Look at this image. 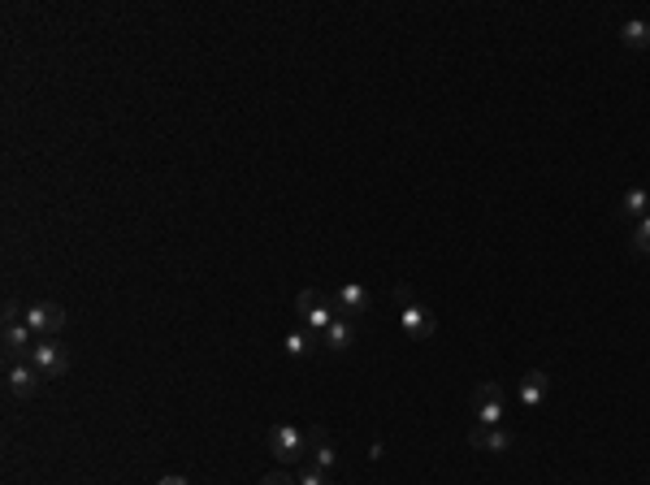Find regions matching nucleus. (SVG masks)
Segmentation results:
<instances>
[{
    "mask_svg": "<svg viewBox=\"0 0 650 485\" xmlns=\"http://www.w3.org/2000/svg\"><path fill=\"white\" fill-rule=\"evenodd\" d=\"M295 313L303 316V330H308L312 339H325V330L334 325L338 308H334V299L321 291H300L295 295Z\"/></svg>",
    "mask_w": 650,
    "mask_h": 485,
    "instance_id": "obj_1",
    "label": "nucleus"
},
{
    "mask_svg": "<svg viewBox=\"0 0 650 485\" xmlns=\"http://www.w3.org/2000/svg\"><path fill=\"white\" fill-rule=\"evenodd\" d=\"M308 446H312V434H303L300 425H291V420H277L274 429H269V451H274L277 463L308 460Z\"/></svg>",
    "mask_w": 650,
    "mask_h": 485,
    "instance_id": "obj_2",
    "label": "nucleus"
},
{
    "mask_svg": "<svg viewBox=\"0 0 650 485\" xmlns=\"http://www.w3.org/2000/svg\"><path fill=\"white\" fill-rule=\"evenodd\" d=\"M395 304H400V325L408 339H434V316L426 304H417L412 287H395Z\"/></svg>",
    "mask_w": 650,
    "mask_h": 485,
    "instance_id": "obj_3",
    "label": "nucleus"
},
{
    "mask_svg": "<svg viewBox=\"0 0 650 485\" xmlns=\"http://www.w3.org/2000/svg\"><path fill=\"white\" fill-rule=\"evenodd\" d=\"M473 416H477V425H503L507 394H503L499 382H481V386L473 390Z\"/></svg>",
    "mask_w": 650,
    "mask_h": 485,
    "instance_id": "obj_4",
    "label": "nucleus"
},
{
    "mask_svg": "<svg viewBox=\"0 0 650 485\" xmlns=\"http://www.w3.org/2000/svg\"><path fill=\"white\" fill-rule=\"evenodd\" d=\"M40 368L31 360H13L4 364V390H9V399H35L40 394Z\"/></svg>",
    "mask_w": 650,
    "mask_h": 485,
    "instance_id": "obj_5",
    "label": "nucleus"
},
{
    "mask_svg": "<svg viewBox=\"0 0 650 485\" xmlns=\"http://www.w3.org/2000/svg\"><path fill=\"white\" fill-rule=\"evenodd\" d=\"M31 364L40 368L44 382H52V377H61V373L70 368V351H66L57 339H40L35 342V351H31Z\"/></svg>",
    "mask_w": 650,
    "mask_h": 485,
    "instance_id": "obj_6",
    "label": "nucleus"
},
{
    "mask_svg": "<svg viewBox=\"0 0 650 485\" xmlns=\"http://www.w3.org/2000/svg\"><path fill=\"white\" fill-rule=\"evenodd\" d=\"M26 325L35 330V339H52V334H61L66 330V308L61 304H31L26 308Z\"/></svg>",
    "mask_w": 650,
    "mask_h": 485,
    "instance_id": "obj_7",
    "label": "nucleus"
},
{
    "mask_svg": "<svg viewBox=\"0 0 650 485\" xmlns=\"http://www.w3.org/2000/svg\"><path fill=\"white\" fill-rule=\"evenodd\" d=\"M35 330L26 325V321H18V325H4V364L13 360H31V351H35Z\"/></svg>",
    "mask_w": 650,
    "mask_h": 485,
    "instance_id": "obj_8",
    "label": "nucleus"
},
{
    "mask_svg": "<svg viewBox=\"0 0 650 485\" xmlns=\"http://www.w3.org/2000/svg\"><path fill=\"white\" fill-rule=\"evenodd\" d=\"M329 299H334V308H338L343 316H356V321H360V313L369 308V287H360V282H343Z\"/></svg>",
    "mask_w": 650,
    "mask_h": 485,
    "instance_id": "obj_9",
    "label": "nucleus"
},
{
    "mask_svg": "<svg viewBox=\"0 0 650 485\" xmlns=\"http://www.w3.org/2000/svg\"><path fill=\"white\" fill-rule=\"evenodd\" d=\"M477 451H490V455H503V451H512V434L503 429V425H473V434H469Z\"/></svg>",
    "mask_w": 650,
    "mask_h": 485,
    "instance_id": "obj_10",
    "label": "nucleus"
},
{
    "mask_svg": "<svg viewBox=\"0 0 650 485\" xmlns=\"http://www.w3.org/2000/svg\"><path fill=\"white\" fill-rule=\"evenodd\" d=\"M356 334H360V330H356V316H334V325H329V330H325V347H329V351H347L351 342H356Z\"/></svg>",
    "mask_w": 650,
    "mask_h": 485,
    "instance_id": "obj_11",
    "label": "nucleus"
},
{
    "mask_svg": "<svg viewBox=\"0 0 650 485\" xmlns=\"http://www.w3.org/2000/svg\"><path fill=\"white\" fill-rule=\"evenodd\" d=\"M547 390H550V377L542 368L525 373V377H521V408H538V403L547 399Z\"/></svg>",
    "mask_w": 650,
    "mask_h": 485,
    "instance_id": "obj_12",
    "label": "nucleus"
},
{
    "mask_svg": "<svg viewBox=\"0 0 650 485\" xmlns=\"http://www.w3.org/2000/svg\"><path fill=\"white\" fill-rule=\"evenodd\" d=\"M620 217H628V221H642L650 213V191L646 187H633V191H625L620 195V208H616Z\"/></svg>",
    "mask_w": 650,
    "mask_h": 485,
    "instance_id": "obj_13",
    "label": "nucleus"
},
{
    "mask_svg": "<svg viewBox=\"0 0 650 485\" xmlns=\"http://www.w3.org/2000/svg\"><path fill=\"white\" fill-rule=\"evenodd\" d=\"M308 460L321 463L325 472H334V468H338V451L329 446V437H325L321 429H312V446H308Z\"/></svg>",
    "mask_w": 650,
    "mask_h": 485,
    "instance_id": "obj_14",
    "label": "nucleus"
},
{
    "mask_svg": "<svg viewBox=\"0 0 650 485\" xmlns=\"http://www.w3.org/2000/svg\"><path fill=\"white\" fill-rule=\"evenodd\" d=\"M620 40H625L628 48H650V22L646 18H628L620 26Z\"/></svg>",
    "mask_w": 650,
    "mask_h": 485,
    "instance_id": "obj_15",
    "label": "nucleus"
},
{
    "mask_svg": "<svg viewBox=\"0 0 650 485\" xmlns=\"http://www.w3.org/2000/svg\"><path fill=\"white\" fill-rule=\"evenodd\" d=\"M282 347H286V356H291V360H303V356H312V351H317V339H312V334H308V330H295V334H286V342H282Z\"/></svg>",
    "mask_w": 650,
    "mask_h": 485,
    "instance_id": "obj_16",
    "label": "nucleus"
},
{
    "mask_svg": "<svg viewBox=\"0 0 650 485\" xmlns=\"http://www.w3.org/2000/svg\"><path fill=\"white\" fill-rule=\"evenodd\" d=\"M295 485H334V481H329V472H325L321 463H312V460H300V472H295Z\"/></svg>",
    "mask_w": 650,
    "mask_h": 485,
    "instance_id": "obj_17",
    "label": "nucleus"
},
{
    "mask_svg": "<svg viewBox=\"0 0 650 485\" xmlns=\"http://www.w3.org/2000/svg\"><path fill=\"white\" fill-rule=\"evenodd\" d=\"M633 251H637V256H650V213L637 221V230H633Z\"/></svg>",
    "mask_w": 650,
    "mask_h": 485,
    "instance_id": "obj_18",
    "label": "nucleus"
},
{
    "mask_svg": "<svg viewBox=\"0 0 650 485\" xmlns=\"http://www.w3.org/2000/svg\"><path fill=\"white\" fill-rule=\"evenodd\" d=\"M18 321H26L22 308H18V299H4V325H18Z\"/></svg>",
    "mask_w": 650,
    "mask_h": 485,
    "instance_id": "obj_19",
    "label": "nucleus"
},
{
    "mask_svg": "<svg viewBox=\"0 0 650 485\" xmlns=\"http://www.w3.org/2000/svg\"><path fill=\"white\" fill-rule=\"evenodd\" d=\"M260 485H295V481H291L286 472H265V477H260Z\"/></svg>",
    "mask_w": 650,
    "mask_h": 485,
    "instance_id": "obj_20",
    "label": "nucleus"
},
{
    "mask_svg": "<svg viewBox=\"0 0 650 485\" xmlns=\"http://www.w3.org/2000/svg\"><path fill=\"white\" fill-rule=\"evenodd\" d=\"M156 485H191V481H187V477H174V472H170V477H161Z\"/></svg>",
    "mask_w": 650,
    "mask_h": 485,
    "instance_id": "obj_21",
    "label": "nucleus"
}]
</instances>
